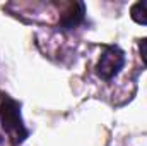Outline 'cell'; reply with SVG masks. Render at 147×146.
<instances>
[{"label":"cell","mask_w":147,"mask_h":146,"mask_svg":"<svg viewBox=\"0 0 147 146\" xmlns=\"http://www.w3.org/2000/svg\"><path fill=\"white\" fill-rule=\"evenodd\" d=\"M0 120L5 132H9L16 141H22L28 136V131L24 129V124L21 119L19 103L9 98L7 95L2 96V102H0Z\"/></svg>","instance_id":"obj_1"},{"label":"cell","mask_w":147,"mask_h":146,"mask_svg":"<svg viewBox=\"0 0 147 146\" xmlns=\"http://www.w3.org/2000/svg\"><path fill=\"white\" fill-rule=\"evenodd\" d=\"M125 64V55L120 48L110 46L105 50V53L101 55L98 65H96V72L101 79H111L113 76L120 72V69Z\"/></svg>","instance_id":"obj_2"},{"label":"cell","mask_w":147,"mask_h":146,"mask_svg":"<svg viewBox=\"0 0 147 146\" xmlns=\"http://www.w3.org/2000/svg\"><path fill=\"white\" fill-rule=\"evenodd\" d=\"M84 19V5L82 3H72L65 14H62V24L65 28H74Z\"/></svg>","instance_id":"obj_3"},{"label":"cell","mask_w":147,"mask_h":146,"mask_svg":"<svg viewBox=\"0 0 147 146\" xmlns=\"http://www.w3.org/2000/svg\"><path fill=\"white\" fill-rule=\"evenodd\" d=\"M132 19L139 24H147V2H137L130 9Z\"/></svg>","instance_id":"obj_4"},{"label":"cell","mask_w":147,"mask_h":146,"mask_svg":"<svg viewBox=\"0 0 147 146\" xmlns=\"http://www.w3.org/2000/svg\"><path fill=\"white\" fill-rule=\"evenodd\" d=\"M139 48H140V57H142L144 64L147 65V38L140 40V43H139Z\"/></svg>","instance_id":"obj_5"}]
</instances>
